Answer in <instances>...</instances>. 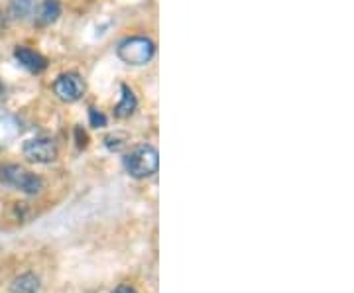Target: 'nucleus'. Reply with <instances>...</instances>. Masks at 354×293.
Masks as SVG:
<instances>
[{
  "mask_svg": "<svg viewBox=\"0 0 354 293\" xmlns=\"http://www.w3.org/2000/svg\"><path fill=\"white\" fill-rule=\"evenodd\" d=\"M122 164L128 176L134 179L152 178L160 167V153L150 144H138L124 155Z\"/></svg>",
  "mask_w": 354,
  "mask_h": 293,
  "instance_id": "nucleus-1",
  "label": "nucleus"
},
{
  "mask_svg": "<svg viewBox=\"0 0 354 293\" xmlns=\"http://www.w3.org/2000/svg\"><path fill=\"white\" fill-rule=\"evenodd\" d=\"M0 179L4 185L18 189L26 195H38L44 191V179L18 164H8V166L0 167Z\"/></svg>",
  "mask_w": 354,
  "mask_h": 293,
  "instance_id": "nucleus-2",
  "label": "nucleus"
},
{
  "mask_svg": "<svg viewBox=\"0 0 354 293\" xmlns=\"http://www.w3.org/2000/svg\"><path fill=\"white\" fill-rule=\"evenodd\" d=\"M116 55L128 65H146L150 64L156 55V44L144 36H132L118 44Z\"/></svg>",
  "mask_w": 354,
  "mask_h": 293,
  "instance_id": "nucleus-3",
  "label": "nucleus"
},
{
  "mask_svg": "<svg viewBox=\"0 0 354 293\" xmlns=\"http://www.w3.org/2000/svg\"><path fill=\"white\" fill-rule=\"evenodd\" d=\"M22 153L32 164H51L57 160V146L50 138H32L24 142Z\"/></svg>",
  "mask_w": 354,
  "mask_h": 293,
  "instance_id": "nucleus-4",
  "label": "nucleus"
},
{
  "mask_svg": "<svg viewBox=\"0 0 354 293\" xmlns=\"http://www.w3.org/2000/svg\"><path fill=\"white\" fill-rule=\"evenodd\" d=\"M53 91H55V95H57L62 101L75 102L83 97V93H85V83H83V79H81L79 73L69 71V73H64V75H59L55 79Z\"/></svg>",
  "mask_w": 354,
  "mask_h": 293,
  "instance_id": "nucleus-5",
  "label": "nucleus"
},
{
  "mask_svg": "<svg viewBox=\"0 0 354 293\" xmlns=\"http://www.w3.org/2000/svg\"><path fill=\"white\" fill-rule=\"evenodd\" d=\"M14 57H16L18 64L26 67L28 71H32V73H41L48 67V59L41 53L30 50V48H16Z\"/></svg>",
  "mask_w": 354,
  "mask_h": 293,
  "instance_id": "nucleus-6",
  "label": "nucleus"
},
{
  "mask_svg": "<svg viewBox=\"0 0 354 293\" xmlns=\"http://www.w3.org/2000/svg\"><path fill=\"white\" fill-rule=\"evenodd\" d=\"M120 91H122V99H120V102L114 108V116L116 118H128V116L134 115V111L138 106V99H136L134 91L130 89L128 85H122Z\"/></svg>",
  "mask_w": 354,
  "mask_h": 293,
  "instance_id": "nucleus-7",
  "label": "nucleus"
},
{
  "mask_svg": "<svg viewBox=\"0 0 354 293\" xmlns=\"http://www.w3.org/2000/svg\"><path fill=\"white\" fill-rule=\"evenodd\" d=\"M59 16H62V4H59V0H44L41 2L38 12L39 24H53Z\"/></svg>",
  "mask_w": 354,
  "mask_h": 293,
  "instance_id": "nucleus-8",
  "label": "nucleus"
},
{
  "mask_svg": "<svg viewBox=\"0 0 354 293\" xmlns=\"http://www.w3.org/2000/svg\"><path fill=\"white\" fill-rule=\"evenodd\" d=\"M39 280L34 274H22L12 281L14 293H38Z\"/></svg>",
  "mask_w": 354,
  "mask_h": 293,
  "instance_id": "nucleus-9",
  "label": "nucleus"
},
{
  "mask_svg": "<svg viewBox=\"0 0 354 293\" xmlns=\"http://www.w3.org/2000/svg\"><path fill=\"white\" fill-rule=\"evenodd\" d=\"M36 0H10V16L24 20L26 16H30L34 10Z\"/></svg>",
  "mask_w": 354,
  "mask_h": 293,
  "instance_id": "nucleus-10",
  "label": "nucleus"
},
{
  "mask_svg": "<svg viewBox=\"0 0 354 293\" xmlns=\"http://www.w3.org/2000/svg\"><path fill=\"white\" fill-rule=\"evenodd\" d=\"M88 122H91L93 128H104L106 126V116L102 115L101 111H97V108H91L88 111Z\"/></svg>",
  "mask_w": 354,
  "mask_h": 293,
  "instance_id": "nucleus-11",
  "label": "nucleus"
},
{
  "mask_svg": "<svg viewBox=\"0 0 354 293\" xmlns=\"http://www.w3.org/2000/svg\"><path fill=\"white\" fill-rule=\"evenodd\" d=\"M75 134H77V146L79 148H87V134L81 130V128H75Z\"/></svg>",
  "mask_w": 354,
  "mask_h": 293,
  "instance_id": "nucleus-12",
  "label": "nucleus"
},
{
  "mask_svg": "<svg viewBox=\"0 0 354 293\" xmlns=\"http://www.w3.org/2000/svg\"><path fill=\"white\" fill-rule=\"evenodd\" d=\"M111 293H138L132 285H118L116 290H113Z\"/></svg>",
  "mask_w": 354,
  "mask_h": 293,
  "instance_id": "nucleus-13",
  "label": "nucleus"
}]
</instances>
